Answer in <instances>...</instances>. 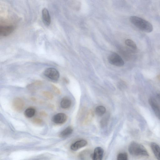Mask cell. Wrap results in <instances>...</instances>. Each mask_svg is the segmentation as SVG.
Masks as SVG:
<instances>
[{
  "mask_svg": "<svg viewBox=\"0 0 160 160\" xmlns=\"http://www.w3.org/2000/svg\"><path fill=\"white\" fill-rule=\"evenodd\" d=\"M130 20L134 25L141 30L150 33L153 30L152 25L149 21L136 16H132Z\"/></svg>",
  "mask_w": 160,
  "mask_h": 160,
  "instance_id": "cell-1",
  "label": "cell"
},
{
  "mask_svg": "<svg viewBox=\"0 0 160 160\" xmlns=\"http://www.w3.org/2000/svg\"><path fill=\"white\" fill-rule=\"evenodd\" d=\"M128 150L130 154L134 156H149L148 153L145 147L135 141H133L131 143Z\"/></svg>",
  "mask_w": 160,
  "mask_h": 160,
  "instance_id": "cell-2",
  "label": "cell"
},
{
  "mask_svg": "<svg viewBox=\"0 0 160 160\" xmlns=\"http://www.w3.org/2000/svg\"><path fill=\"white\" fill-rule=\"evenodd\" d=\"M108 59L109 63L113 66L122 67L124 65V62L122 58L115 53H112L110 54Z\"/></svg>",
  "mask_w": 160,
  "mask_h": 160,
  "instance_id": "cell-3",
  "label": "cell"
},
{
  "mask_svg": "<svg viewBox=\"0 0 160 160\" xmlns=\"http://www.w3.org/2000/svg\"><path fill=\"white\" fill-rule=\"evenodd\" d=\"M44 74L48 78L55 81L58 80L60 76L58 71L53 68L46 69L44 72Z\"/></svg>",
  "mask_w": 160,
  "mask_h": 160,
  "instance_id": "cell-4",
  "label": "cell"
},
{
  "mask_svg": "<svg viewBox=\"0 0 160 160\" xmlns=\"http://www.w3.org/2000/svg\"><path fill=\"white\" fill-rule=\"evenodd\" d=\"M24 102L21 98L17 97L14 99L12 102V106L13 109L17 112H20L24 109Z\"/></svg>",
  "mask_w": 160,
  "mask_h": 160,
  "instance_id": "cell-5",
  "label": "cell"
},
{
  "mask_svg": "<svg viewBox=\"0 0 160 160\" xmlns=\"http://www.w3.org/2000/svg\"><path fill=\"white\" fill-rule=\"evenodd\" d=\"M149 102L156 116L160 120V106L156 101L153 98L149 99Z\"/></svg>",
  "mask_w": 160,
  "mask_h": 160,
  "instance_id": "cell-6",
  "label": "cell"
},
{
  "mask_svg": "<svg viewBox=\"0 0 160 160\" xmlns=\"http://www.w3.org/2000/svg\"><path fill=\"white\" fill-rule=\"evenodd\" d=\"M67 116L63 113H59L53 116L52 120L57 124H62L64 123L67 120Z\"/></svg>",
  "mask_w": 160,
  "mask_h": 160,
  "instance_id": "cell-7",
  "label": "cell"
},
{
  "mask_svg": "<svg viewBox=\"0 0 160 160\" xmlns=\"http://www.w3.org/2000/svg\"><path fill=\"white\" fill-rule=\"evenodd\" d=\"M15 30V27L12 25L1 26L0 27V36L6 37L11 34Z\"/></svg>",
  "mask_w": 160,
  "mask_h": 160,
  "instance_id": "cell-8",
  "label": "cell"
},
{
  "mask_svg": "<svg viewBox=\"0 0 160 160\" xmlns=\"http://www.w3.org/2000/svg\"><path fill=\"white\" fill-rule=\"evenodd\" d=\"M103 149L101 147L95 148L92 155L93 160H102L104 154Z\"/></svg>",
  "mask_w": 160,
  "mask_h": 160,
  "instance_id": "cell-9",
  "label": "cell"
},
{
  "mask_svg": "<svg viewBox=\"0 0 160 160\" xmlns=\"http://www.w3.org/2000/svg\"><path fill=\"white\" fill-rule=\"evenodd\" d=\"M87 144V141L85 140L78 141L73 143L71 146V149L74 151H76L79 149L86 146Z\"/></svg>",
  "mask_w": 160,
  "mask_h": 160,
  "instance_id": "cell-10",
  "label": "cell"
},
{
  "mask_svg": "<svg viewBox=\"0 0 160 160\" xmlns=\"http://www.w3.org/2000/svg\"><path fill=\"white\" fill-rule=\"evenodd\" d=\"M42 17L45 25L47 26H49L51 22V18L48 11L46 8L42 10Z\"/></svg>",
  "mask_w": 160,
  "mask_h": 160,
  "instance_id": "cell-11",
  "label": "cell"
},
{
  "mask_svg": "<svg viewBox=\"0 0 160 160\" xmlns=\"http://www.w3.org/2000/svg\"><path fill=\"white\" fill-rule=\"evenodd\" d=\"M150 147L155 157L158 160H160V147L156 143L152 142Z\"/></svg>",
  "mask_w": 160,
  "mask_h": 160,
  "instance_id": "cell-12",
  "label": "cell"
},
{
  "mask_svg": "<svg viewBox=\"0 0 160 160\" xmlns=\"http://www.w3.org/2000/svg\"><path fill=\"white\" fill-rule=\"evenodd\" d=\"M61 107L63 109H67L69 108L71 105V101L69 98L65 97L60 102Z\"/></svg>",
  "mask_w": 160,
  "mask_h": 160,
  "instance_id": "cell-13",
  "label": "cell"
},
{
  "mask_svg": "<svg viewBox=\"0 0 160 160\" xmlns=\"http://www.w3.org/2000/svg\"><path fill=\"white\" fill-rule=\"evenodd\" d=\"M36 112V110L34 108L29 107L25 110L24 114L26 117L31 118L35 115Z\"/></svg>",
  "mask_w": 160,
  "mask_h": 160,
  "instance_id": "cell-14",
  "label": "cell"
},
{
  "mask_svg": "<svg viewBox=\"0 0 160 160\" xmlns=\"http://www.w3.org/2000/svg\"><path fill=\"white\" fill-rule=\"evenodd\" d=\"M73 132V129L72 127L69 126L61 132L60 136L62 137H67L71 134Z\"/></svg>",
  "mask_w": 160,
  "mask_h": 160,
  "instance_id": "cell-15",
  "label": "cell"
},
{
  "mask_svg": "<svg viewBox=\"0 0 160 160\" xmlns=\"http://www.w3.org/2000/svg\"><path fill=\"white\" fill-rule=\"evenodd\" d=\"M106 109L103 106H98L95 109V112L96 114L99 116L103 115L106 113Z\"/></svg>",
  "mask_w": 160,
  "mask_h": 160,
  "instance_id": "cell-16",
  "label": "cell"
},
{
  "mask_svg": "<svg viewBox=\"0 0 160 160\" xmlns=\"http://www.w3.org/2000/svg\"><path fill=\"white\" fill-rule=\"evenodd\" d=\"M42 84L41 81H37L29 84L28 86V89L31 91H35Z\"/></svg>",
  "mask_w": 160,
  "mask_h": 160,
  "instance_id": "cell-17",
  "label": "cell"
},
{
  "mask_svg": "<svg viewBox=\"0 0 160 160\" xmlns=\"http://www.w3.org/2000/svg\"><path fill=\"white\" fill-rule=\"evenodd\" d=\"M125 44L128 46L132 48L134 50H136L137 46L136 43L132 40L127 39L125 41Z\"/></svg>",
  "mask_w": 160,
  "mask_h": 160,
  "instance_id": "cell-18",
  "label": "cell"
},
{
  "mask_svg": "<svg viewBox=\"0 0 160 160\" xmlns=\"http://www.w3.org/2000/svg\"><path fill=\"white\" fill-rule=\"evenodd\" d=\"M117 160H128V156L126 153H119L117 156Z\"/></svg>",
  "mask_w": 160,
  "mask_h": 160,
  "instance_id": "cell-19",
  "label": "cell"
},
{
  "mask_svg": "<svg viewBox=\"0 0 160 160\" xmlns=\"http://www.w3.org/2000/svg\"><path fill=\"white\" fill-rule=\"evenodd\" d=\"M42 93L45 97L51 100L54 98L53 94L50 92L44 91L42 92Z\"/></svg>",
  "mask_w": 160,
  "mask_h": 160,
  "instance_id": "cell-20",
  "label": "cell"
},
{
  "mask_svg": "<svg viewBox=\"0 0 160 160\" xmlns=\"http://www.w3.org/2000/svg\"><path fill=\"white\" fill-rule=\"evenodd\" d=\"M32 121L34 123L37 124H42L43 122V121L42 119L38 118L34 119Z\"/></svg>",
  "mask_w": 160,
  "mask_h": 160,
  "instance_id": "cell-21",
  "label": "cell"
},
{
  "mask_svg": "<svg viewBox=\"0 0 160 160\" xmlns=\"http://www.w3.org/2000/svg\"><path fill=\"white\" fill-rule=\"evenodd\" d=\"M107 120L106 118H104L101 121V125L102 127H105L107 123Z\"/></svg>",
  "mask_w": 160,
  "mask_h": 160,
  "instance_id": "cell-22",
  "label": "cell"
},
{
  "mask_svg": "<svg viewBox=\"0 0 160 160\" xmlns=\"http://www.w3.org/2000/svg\"><path fill=\"white\" fill-rule=\"evenodd\" d=\"M52 87L54 91L57 94H60L61 93L59 89L55 85L52 84Z\"/></svg>",
  "mask_w": 160,
  "mask_h": 160,
  "instance_id": "cell-23",
  "label": "cell"
},
{
  "mask_svg": "<svg viewBox=\"0 0 160 160\" xmlns=\"http://www.w3.org/2000/svg\"><path fill=\"white\" fill-rule=\"evenodd\" d=\"M40 115L42 116H47V113L44 111H42L40 113Z\"/></svg>",
  "mask_w": 160,
  "mask_h": 160,
  "instance_id": "cell-24",
  "label": "cell"
},
{
  "mask_svg": "<svg viewBox=\"0 0 160 160\" xmlns=\"http://www.w3.org/2000/svg\"><path fill=\"white\" fill-rule=\"evenodd\" d=\"M157 97H158V98H159V100H160V93H158V95H157Z\"/></svg>",
  "mask_w": 160,
  "mask_h": 160,
  "instance_id": "cell-25",
  "label": "cell"
}]
</instances>
